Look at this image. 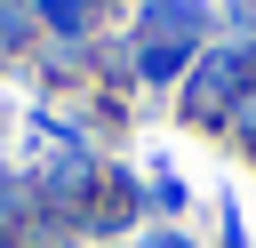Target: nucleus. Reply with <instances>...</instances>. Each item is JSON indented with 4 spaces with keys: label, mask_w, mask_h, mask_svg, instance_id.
<instances>
[{
    "label": "nucleus",
    "mask_w": 256,
    "mask_h": 248,
    "mask_svg": "<svg viewBox=\"0 0 256 248\" xmlns=\"http://www.w3.org/2000/svg\"><path fill=\"white\" fill-rule=\"evenodd\" d=\"M200 32H208V0H144V16H136V56H144V80H176Z\"/></svg>",
    "instance_id": "f257e3e1"
},
{
    "label": "nucleus",
    "mask_w": 256,
    "mask_h": 248,
    "mask_svg": "<svg viewBox=\"0 0 256 248\" xmlns=\"http://www.w3.org/2000/svg\"><path fill=\"white\" fill-rule=\"evenodd\" d=\"M240 80H248V56H240V48H216V56L192 72V88H184V112H192V120H216V112H232Z\"/></svg>",
    "instance_id": "f03ea898"
},
{
    "label": "nucleus",
    "mask_w": 256,
    "mask_h": 248,
    "mask_svg": "<svg viewBox=\"0 0 256 248\" xmlns=\"http://www.w3.org/2000/svg\"><path fill=\"white\" fill-rule=\"evenodd\" d=\"M40 16H48V24H56V32H80V24H88V0H48V8H40Z\"/></svg>",
    "instance_id": "7ed1b4c3"
},
{
    "label": "nucleus",
    "mask_w": 256,
    "mask_h": 248,
    "mask_svg": "<svg viewBox=\"0 0 256 248\" xmlns=\"http://www.w3.org/2000/svg\"><path fill=\"white\" fill-rule=\"evenodd\" d=\"M248 40H256V0H240V8H232V48H248Z\"/></svg>",
    "instance_id": "20e7f679"
},
{
    "label": "nucleus",
    "mask_w": 256,
    "mask_h": 248,
    "mask_svg": "<svg viewBox=\"0 0 256 248\" xmlns=\"http://www.w3.org/2000/svg\"><path fill=\"white\" fill-rule=\"evenodd\" d=\"M16 40H24V8H16V0H0V48H16Z\"/></svg>",
    "instance_id": "39448f33"
},
{
    "label": "nucleus",
    "mask_w": 256,
    "mask_h": 248,
    "mask_svg": "<svg viewBox=\"0 0 256 248\" xmlns=\"http://www.w3.org/2000/svg\"><path fill=\"white\" fill-rule=\"evenodd\" d=\"M232 128H240V136H248V144H256V88H248V96H240V104H232Z\"/></svg>",
    "instance_id": "423d86ee"
}]
</instances>
